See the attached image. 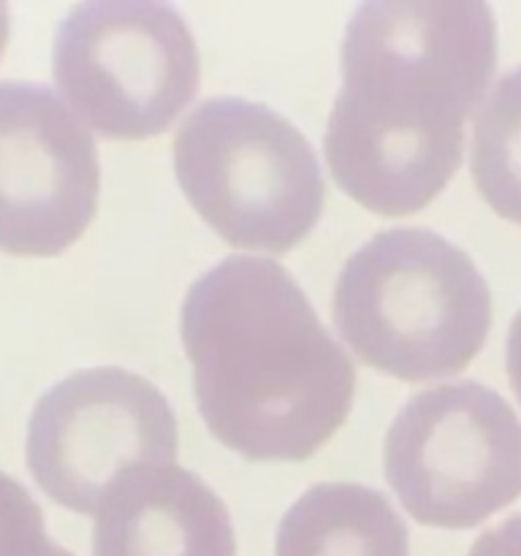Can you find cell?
<instances>
[{
  "label": "cell",
  "mask_w": 521,
  "mask_h": 556,
  "mask_svg": "<svg viewBox=\"0 0 521 556\" xmlns=\"http://www.w3.org/2000/svg\"><path fill=\"white\" fill-rule=\"evenodd\" d=\"M92 556H237V535L223 500L174 462L114 483L96 514Z\"/></svg>",
  "instance_id": "9"
},
{
  "label": "cell",
  "mask_w": 521,
  "mask_h": 556,
  "mask_svg": "<svg viewBox=\"0 0 521 556\" xmlns=\"http://www.w3.org/2000/svg\"><path fill=\"white\" fill-rule=\"evenodd\" d=\"M275 556H410V535L374 489L318 483L282 516Z\"/></svg>",
  "instance_id": "10"
},
{
  "label": "cell",
  "mask_w": 521,
  "mask_h": 556,
  "mask_svg": "<svg viewBox=\"0 0 521 556\" xmlns=\"http://www.w3.org/2000/svg\"><path fill=\"white\" fill-rule=\"evenodd\" d=\"M101 166L90 130L36 81H0V250L52 258L98 210Z\"/></svg>",
  "instance_id": "8"
},
{
  "label": "cell",
  "mask_w": 521,
  "mask_h": 556,
  "mask_svg": "<svg viewBox=\"0 0 521 556\" xmlns=\"http://www.w3.org/2000/svg\"><path fill=\"white\" fill-rule=\"evenodd\" d=\"M190 206L233 248L288 253L323 212V174L302 130L264 103L209 98L171 144Z\"/></svg>",
  "instance_id": "4"
},
{
  "label": "cell",
  "mask_w": 521,
  "mask_h": 556,
  "mask_svg": "<svg viewBox=\"0 0 521 556\" xmlns=\"http://www.w3.org/2000/svg\"><path fill=\"white\" fill-rule=\"evenodd\" d=\"M323 147L336 185L378 215L423 210L461 163L465 117L497 63L481 0H369L342 38Z\"/></svg>",
  "instance_id": "1"
},
{
  "label": "cell",
  "mask_w": 521,
  "mask_h": 556,
  "mask_svg": "<svg viewBox=\"0 0 521 556\" xmlns=\"http://www.w3.org/2000/svg\"><path fill=\"white\" fill-rule=\"evenodd\" d=\"M334 326L358 358L405 383L456 375L492 329V291L470 255L427 228L374 233L342 264Z\"/></svg>",
  "instance_id": "3"
},
{
  "label": "cell",
  "mask_w": 521,
  "mask_h": 556,
  "mask_svg": "<svg viewBox=\"0 0 521 556\" xmlns=\"http://www.w3.org/2000/svg\"><path fill=\"white\" fill-rule=\"evenodd\" d=\"M470 166L486 204L521 223V68L505 74L478 112Z\"/></svg>",
  "instance_id": "11"
},
{
  "label": "cell",
  "mask_w": 521,
  "mask_h": 556,
  "mask_svg": "<svg viewBox=\"0 0 521 556\" xmlns=\"http://www.w3.org/2000/svg\"><path fill=\"white\" fill-rule=\"evenodd\" d=\"M182 345L209 432L253 462H304L345 424L356 369L277 261L228 255L190 286Z\"/></svg>",
  "instance_id": "2"
},
{
  "label": "cell",
  "mask_w": 521,
  "mask_h": 556,
  "mask_svg": "<svg viewBox=\"0 0 521 556\" xmlns=\"http://www.w3.org/2000/svg\"><path fill=\"white\" fill-rule=\"evenodd\" d=\"M52 71L92 130L139 141L163 134L193 101L201 60L188 22L171 5L92 0L60 22Z\"/></svg>",
  "instance_id": "5"
},
{
  "label": "cell",
  "mask_w": 521,
  "mask_h": 556,
  "mask_svg": "<svg viewBox=\"0 0 521 556\" xmlns=\"http://www.w3.org/2000/svg\"><path fill=\"white\" fill-rule=\"evenodd\" d=\"M383 470L412 519L470 530L521 497V421L486 386L427 389L385 432Z\"/></svg>",
  "instance_id": "6"
},
{
  "label": "cell",
  "mask_w": 521,
  "mask_h": 556,
  "mask_svg": "<svg viewBox=\"0 0 521 556\" xmlns=\"http://www.w3.org/2000/svg\"><path fill=\"white\" fill-rule=\"evenodd\" d=\"M505 367H508L510 389H513L516 400L521 402V309L513 318L508 331V351H505Z\"/></svg>",
  "instance_id": "14"
},
{
  "label": "cell",
  "mask_w": 521,
  "mask_h": 556,
  "mask_svg": "<svg viewBox=\"0 0 521 556\" xmlns=\"http://www.w3.org/2000/svg\"><path fill=\"white\" fill-rule=\"evenodd\" d=\"M467 556H521V516L483 532Z\"/></svg>",
  "instance_id": "13"
},
{
  "label": "cell",
  "mask_w": 521,
  "mask_h": 556,
  "mask_svg": "<svg viewBox=\"0 0 521 556\" xmlns=\"http://www.w3.org/2000/svg\"><path fill=\"white\" fill-rule=\"evenodd\" d=\"M0 556H74L47 535L36 500L5 472H0Z\"/></svg>",
  "instance_id": "12"
},
{
  "label": "cell",
  "mask_w": 521,
  "mask_h": 556,
  "mask_svg": "<svg viewBox=\"0 0 521 556\" xmlns=\"http://www.w3.org/2000/svg\"><path fill=\"white\" fill-rule=\"evenodd\" d=\"M5 43H9V5L0 3V58L5 52Z\"/></svg>",
  "instance_id": "15"
},
{
  "label": "cell",
  "mask_w": 521,
  "mask_h": 556,
  "mask_svg": "<svg viewBox=\"0 0 521 556\" xmlns=\"http://www.w3.org/2000/svg\"><path fill=\"white\" fill-rule=\"evenodd\" d=\"M177 418L166 396L119 367L79 369L38 400L27 467L63 508L96 516L114 483L139 467L174 465Z\"/></svg>",
  "instance_id": "7"
}]
</instances>
